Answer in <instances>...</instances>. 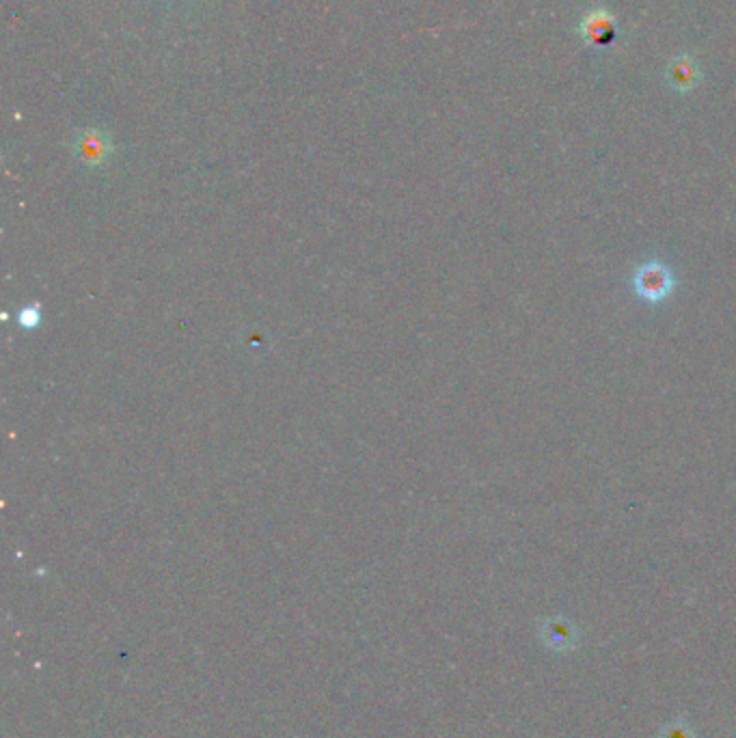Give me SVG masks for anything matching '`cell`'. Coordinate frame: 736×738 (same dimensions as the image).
Masks as SVG:
<instances>
[{
    "instance_id": "7a4b0ae2",
    "label": "cell",
    "mask_w": 736,
    "mask_h": 738,
    "mask_svg": "<svg viewBox=\"0 0 736 738\" xmlns=\"http://www.w3.org/2000/svg\"><path fill=\"white\" fill-rule=\"evenodd\" d=\"M635 287L644 298H652V300L663 298L672 290L670 272H667L663 266H646L637 275Z\"/></svg>"
},
{
    "instance_id": "277c9868",
    "label": "cell",
    "mask_w": 736,
    "mask_h": 738,
    "mask_svg": "<svg viewBox=\"0 0 736 738\" xmlns=\"http://www.w3.org/2000/svg\"><path fill=\"white\" fill-rule=\"evenodd\" d=\"M542 639L547 641V646L551 650H560V652L575 648L577 644L575 631H572V626L566 620H549L542 628Z\"/></svg>"
},
{
    "instance_id": "5b68a950",
    "label": "cell",
    "mask_w": 736,
    "mask_h": 738,
    "mask_svg": "<svg viewBox=\"0 0 736 738\" xmlns=\"http://www.w3.org/2000/svg\"><path fill=\"white\" fill-rule=\"evenodd\" d=\"M663 738H695L685 723H674L667 730H663Z\"/></svg>"
},
{
    "instance_id": "3957f363",
    "label": "cell",
    "mask_w": 736,
    "mask_h": 738,
    "mask_svg": "<svg viewBox=\"0 0 736 738\" xmlns=\"http://www.w3.org/2000/svg\"><path fill=\"white\" fill-rule=\"evenodd\" d=\"M667 80H670V85L676 91H691L700 80V67L689 54H680L667 67Z\"/></svg>"
},
{
    "instance_id": "6da1fadb",
    "label": "cell",
    "mask_w": 736,
    "mask_h": 738,
    "mask_svg": "<svg viewBox=\"0 0 736 738\" xmlns=\"http://www.w3.org/2000/svg\"><path fill=\"white\" fill-rule=\"evenodd\" d=\"M579 33L588 46L609 48L618 37V22L611 11L598 7L585 13L579 24Z\"/></svg>"
}]
</instances>
